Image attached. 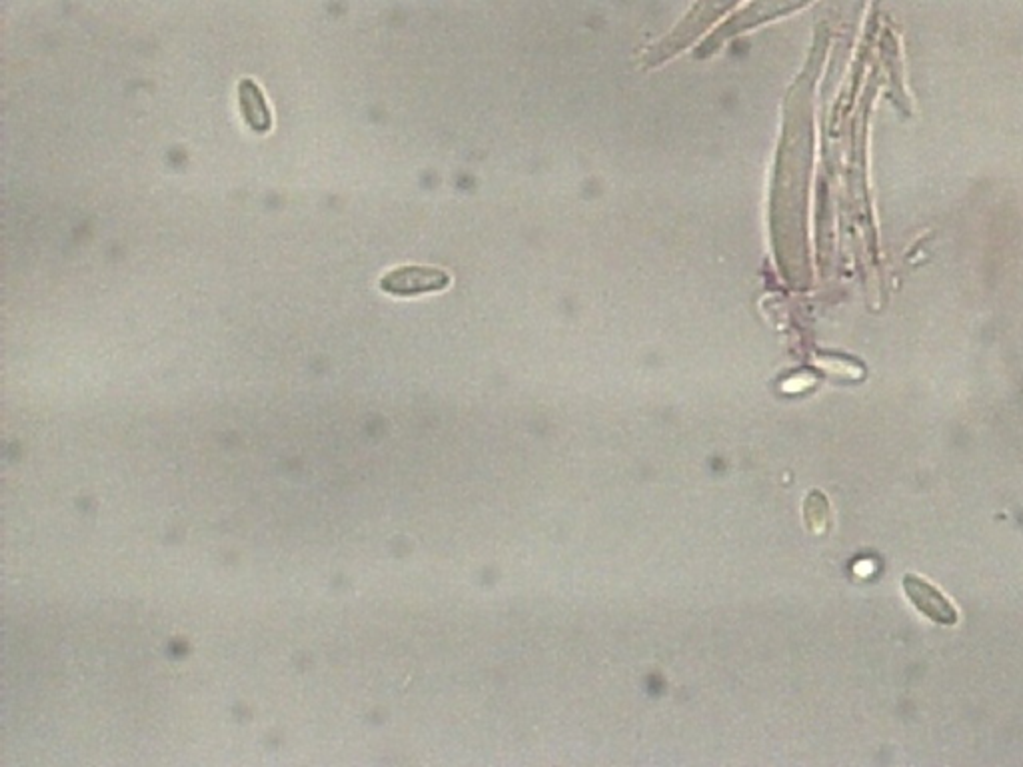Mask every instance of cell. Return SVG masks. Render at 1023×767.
<instances>
[{"label":"cell","mask_w":1023,"mask_h":767,"mask_svg":"<svg viewBox=\"0 0 1023 767\" xmlns=\"http://www.w3.org/2000/svg\"><path fill=\"white\" fill-rule=\"evenodd\" d=\"M238 102L240 112L248 128L258 134H266L272 128V112L268 110L262 88L252 78H242L238 82Z\"/></svg>","instance_id":"cell-3"},{"label":"cell","mask_w":1023,"mask_h":767,"mask_svg":"<svg viewBox=\"0 0 1023 767\" xmlns=\"http://www.w3.org/2000/svg\"><path fill=\"white\" fill-rule=\"evenodd\" d=\"M450 284V278L446 272L438 268H426V266H402L396 270H390L380 280V288L386 294L392 296H418L426 292H438L444 290Z\"/></svg>","instance_id":"cell-1"},{"label":"cell","mask_w":1023,"mask_h":767,"mask_svg":"<svg viewBox=\"0 0 1023 767\" xmlns=\"http://www.w3.org/2000/svg\"><path fill=\"white\" fill-rule=\"evenodd\" d=\"M904 590H906L908 598L914 602V606L930 620H934L938 624H946V626H952L958 622V612L954 610V606L934 586L926 584L924 580H920L916 576H906Z\"/></svg>","instance_id":"cell-2"}]
</instances>
